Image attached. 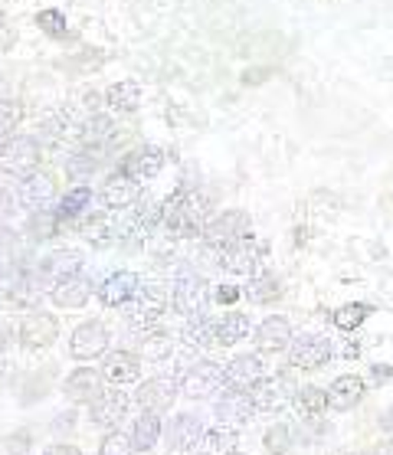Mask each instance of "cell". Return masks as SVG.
<instances>
[{
  "instance_id": "1",
  "label": "cell",
  "mask_w": 393,
  "mask_h": 455,
  "mask_svg": "<svg viewBox=\"0 0 393 455\" xmlns=\"http://www.w3.org/2000/svg\"><path fill=\"white\" fill-rule=\"evenodd\" d=\"M161 223L171 239H196L204 236V223H207V197L196 190H180L174 200H167L161 210Z\"/></svg>"
},
{
  "instance_id": "2",
  "label": "cell",
  "mask_w": 393,
  "mask_h": 455,
  "mask_svg": "<svg viewBox=\"0 0 393 455\" xmlns=\"http://www.w3.org/2000/svg\"><path fill=\"white\" fill-rule=\"evenodd\" d=\"M171 301H174V308L187 318H200V315H207V305H210V289H207V279L204 275H196L194 269H180L174 279V291H171Z\"/></svg>"
},
{
  "instance_id": "3",
  "label": "cell",
  "mask_w": 393,
  "mask_h": 455,
  "mask_svg": "<svg viewBox=\"0 0 393 455\" xmlns=\"http://www.w3.org/2000/svg\"><path fill=\"white\" fill-rule=\"evenodd\" d=\"M40 141L30 135H11L0 148V167L13 177H27L40 167Z\"/></svg>"
},
{
  "instance_id": "4",
  "label": "cell",
  "mask_w": 393,
  "mask_h": 455,
  "mask_svg": "<svg viewBox=\"0 0 393 455\" xmlns=\"http://www.w3.org/2000/svg\"><path fill=\"white\" fill-rule=\"evenodd\" d=\"M167 305H171L167 289H161V285H141L135 291V299L128 301V321L135 328H145L148 331L151 324H157V321L164 318Z\"/></svg>"
},
{
  "instance_id": "5",
  "label": "cell",
  "mask_w": 393,
  "mask_h": 455,
  "mask_svg": "<svg viewBox=\"0 0 393 455\" xmlns=\"http://www.w3.org/2000/svg\"><path fill=\"white\" fill-rule=\"evenodd\" d=\"M177 387L190 400H207V396L220 394V387H223V367L213 361H196L180 373Z\"/></svg>"
},
{
  "instance_id": "6",
  "label": "cell",
  "mask_w": 393,
  "mask_h": 455,
  "mask_svg": "<svg viewBox=\"0 0 393 455\" xmlns=\"http://www.w3.org/2000/svg\"><path fill=\"white\" fill-rule=\"evenodd\" d=\"M249 213L246 210H223L217 220H210L204 227V239H207L210 249H227L239 239L249 236Z\"/></svg>"
},
{
  "instance_id": "7",
  "label": "cell",
  "mask_w": 393,
  "mask_h": 455,
  "mask_svg": "<svg viewBox=\"0 0 393 455\" xmlns=\"http://www.w3.org/2000/svg\"><path fill=\"white\" fill-rule=\"evenodd\" d=\"M17 338H20V344L27 351H46V347H52L56 338H60V321H56V315H50V311L36 308L23 318Z\"/></svg>"
},
{
  "instance_id": "8",
  "label": "cell",
  "mask_w": 393,
  "mask_h": 455,
  "mask_svg": "<svg viewBox=\"0 0 393 455\" xmlns=\"http://www.w3.org/2000/svg\"><path fill=\"white\" fill-rule=\"evenodd\" d=\"M332 361V341L321 334H301L289 344V363L299 371H318Z\"/></svg>"
},
{
  "instance_id": "9",
  "label": "cell",
  "mask_w": 393,
  "mask_h": 455,
  "mask_svg": "<svg viewBox=\"0 0 393 455\" xmlns=\"http://www.w3.org/2000/svg\"><path fill=\"white\" fill-rule=\"evenodd\" d=\"M262 259H266V243H259L256 236H246L233 243V246L220 249V266L229 272H239V275L256 272Z\"/></svg>"
},
{
  "instance_id": "10",
  "label": "cell",
  "mask_w": 393,
  "mask_h": 455,
  "mask_svg": "<svg viewBox=\"0 0 393 455\" xmlns=\"http://www.w3.org/2000/svg\"><path fill=\"white\" fill-rule=\"evenodd\" d=\"M108 351V331L102 321H83L69 338V354L76 361H95Z\"/></svg>"
},
{
  "instance_id": "11",
  "label": "cell",
  "mask_w": 393,
  "mask_h": 455,
  "mask_svg": "<svg viewBox=\"0 0 393 455\" xmlns=\"http://www.w3.org/2000/svg\"><path fill=\"white\" fill-rule=\"evenodd\" d=\"M62 394L76 406H92L105 394V373H99L95 367H79L76 373H69Z\"/></svg>"
},
{
  "instance_id": "12",
  "label": "cell",
  "mask_w": 393,
  "mask_h": 455,
  "mask_svg": "<svg viewBox=\"0 0 393 455\" xmlns=\"http://www.w3.org/2000/svg\"><path fill=\"white\" fill-rule=\"evenodd\" d=\"M177 394H180V387H177V380H171V377H151V380H145L141 387H138V406L145 410V413H167L171 406H174Z\"/></svg>"
},
{
  "instance_id": "13",
  "label": "cell",
  "mask_w": 393,
  "mask_h": 455,
  "mask_svg": "<svg viewBox=\"0 0 393 455\" xmlns=\"http://www.w3.org/2000/svg\"><path fill=\"white\" fill-rule=\"evenodd\" d=\"M292 394H295V390H292V383L285 380V377H259V380L249 387V400H253V406L262 410V413L282 410V406L289 403Z\"/></svg>"
},
{
  "instance_id": "14",
  "label": "cell",
  "mask_w": 393,
  "mask_h": 455,
  "mask_svg": "<svg viewBox=\"0 0 393 455\" xmlns=\"http://www.w3.org/2000/svg\"><path fill=\"white\" fill-rule=\"evenodd\" d=\"M79 269H83V252H76V249H56V252H50V256L40 262L36 279H40V285L52 289L56 282L69 279V275H76Z\"/></svg>"
},
{
  "instance_id": "15",
  "label": "cell",
  "mask_w": 393,
  "mask_h": 455,
  "mask_svg": "<svg viewBox=\"0 0 393 455\" xmlns=\"http://www.w3.org/2000/svg\"><path fill=\"white\" fill-rule=\"evenodd\" d=\"M118 171L128 174V177H135L138 184H141V180H151V177H157L161 171H164V151H161L157 145L138 148V151H132V155L122 157Z\"/></svg>"
},
{
  "instance_id": "16",
  "label": "cell",
  "mask_w": 393,
  "mask_h": 455,
  "mask_svg": "<svg viewBox=\"0 0 393 455\" xmlns=\"http://www.w3.org/2000/svg\"><path fill=\"white\" fill-rule=\"evenodd\" d=\"M102 204L108 210H124L132 207V204H138V197H141V184H138L135 177L122 174V171H115V174L105 177L102 184Z\"/></svg>"
},
{
  "instance_id": "17",
  "label": "cell",
  "mask_w": 393,
  "mask_h": 455,
  "mask_svg": "<svg viewBox=\"0 0 393 455\" xmlns=\"http://www.w3.org/2000/svg\"><path fill=\"white\" fill-rule=\"evenodd\" d=\"M262 373H266V367H262V361H259L256 354H239V357H233V361L223 367V387L246 394Z\"/></svg>"
},
{
  "instance_id": "18",
  "label": "cell",
  "mask_w": 393,
  "mask_h": 455,
  "mask_svg": "<svg viewBox=\"0 0 393 455\" xmlns=\"http://www.w3.org/2000/svg\"><path fill=\"white\" fill-rule=\"evenodd\" d=\"M138 289H141V279H138L135 272L122 269L99 285V301L108 305V308H122V305H128V301L135 299Z\"/></svg>"
},
{
  "instance_id": "19",
  "label": "cell",
  "mask_w": 393,
  "mask_h": 455,
  "mask_svg": "<svg viewBox=\"0 0 393 455\" xmlns=\"http://www.w3.org/2000/svg\"><path fill=\"white\" fill-rule=\"evenodd\" d=\"M325 394H328V406H332V410L348 413V410H354V406L364 400L367 383H364V377H357V373H344V377H338Z\"/></svg>"
},
{
  "instance_id": "20",
  "label": "cell",
  "mask_w": 393,
  "mask_h": 455,
  "mask_svg": "<svg viewBox=\"0 0 393 455\" xmlns=\"http://www.w3.org/2000/svg\"><path fill=\"white\" fill-rule=\"evenodd\" d=\"M56 197V184H52V177L46 174H27L17 187V200H20L27 210H46L50 207V200Z\"/></svg>"
},
{
  "instance_id": "21",
  "label": "cell",
  "mask_w": 393,
  "mask_h": 455,
  "mask_svg": "<svg viewBox=\"0 0 393 455\" xmlns=\"http://www.w3.org/2000/svg\"><path fill=\"white\" fill-rule=\"evenodd\" d=\"M167 449H174V452H190L200 445V435H204V426L196 419L194 413H180L177 419H171L167 426Z\"/></svg>"
},
{
  "instance_id": "22",
  "label": "cell",
  "mask_w": 393,
  "mask_h": 455,
  "mask_svg": "<svg viewBox=\"0 0 393 455\" xmlns=\"http://www.w3.org/2000/svg\"><path fill=\"white\" fill-rule=\"evenodd\" d=\"M50 299H52V305H60V308H83L85 301L92 299V282L76 272V275L52 285Z\"/></svg>"
},
{
  "instance_id": "23",
  "label": "cell",
  "mask_w": 393,
  "mask_h": 455,
  "mask_svg": "<svg viewBox=\"0 0 393 455\" xmlns=\"http://www.w3.org/2000/svg\"><path fill=\"white\" fill-rule=\"evenodd\" d=\"M292 344V324L282 315H269L256 328V347L266 354H279Z\"/></svg>"
},
{
  "instance_id": "24",
  "label": "cell",
  "mask_w": 393,
  "mask_h": 455,
  "mask_svg": "<svg viewBox=\"0 0 393 455\" xmlns=\"http://www.w3.org/2000/svg\"><path fill=\"white\" fill-rule=\"evenodd\" d=\"M105 380H112L115 387H124V383H135L141 377V357L132 351H115L105 357Z\"/></svg>"
},
{
  "instance_id": "25",
  "label": "cell",
  "mask_w": 393,
  "mask_h": 455,
  "mask_svg": "<svg viewBox=\"0 0 393 455\" xmlns=\"http://www.w3.org/2000/svg\"><path fill=\"white\" fill-rule=\"evenodd\" d=\"M124 410H128V396H124L122 390H105V394L89 406V419H92L95 426H105V429H108V426H118Z\"/></svg>"
},
{
  "instance_id": "26",
  "label": "cell",
  "mask_w": 393,
  "mask_h": 455,
  "mask_svg": "<svg viewBox=\"0 0 393 455\" xmlns=\"http://www.w3.org/2000/svg\"><path fill=\"white\" fill-rule=\"evenodd\" d=\"M213 410H217V419H223V423H233V426L249 423V416L256 413V406H253L249 394H243V390H229V394H223Z\"/></svg>"
},
{
  "instance_id": "27",
  "label": "cell",
  "mask_w": 393,
  "mask_h": 455,
  "mask_svg": "<svg viewBox=\"0 0 393 455\" xmlns=\"http://www.w3.org/2000/svg\"><path fill=\"white\" fill-rule=\"evenodd\" d=\"M105 105L115 108V112H135L138 105H141V85L135 79H118L115 85H108Z\"/></svg>"
},
{
  "instance_id": "28",
  "label": "cell",
  "mask_w": 393,
  "mask_h": 455,
  "mask_svg": "<svg viewBox=\"0 0 393 455\" xmlns=\"http://www.w3.org/2000/svg\"><path fill=\"white\" fill-rule=\"evenodd\" d=\"M253 305H269V301H276L282 295V282L272 275V272H259V275H253L246 285V291H243Z\"/></svg>"
},
{
  "instance_id": "29",
  "label": "cell",
  "mask_w": 393,
  "mask_h": 455,
  "mask_svg": "<svg viewBox=\"0 0 393 455\" xmlns=\"http://www.w3.org/2000/svg\"><path fill=\"white\" fill-rule=\"evenodd\" d=\"M239 445V435L233 433V429H223V426H217V429H207V433L200 435V452L204 455H233Z\"/></svg>"
},
{
  "instance_id": "30",
  "label": "cell",
  "mask_w": 393,
  "mask_h": 455,
  "mask_svg": "<svg viewBox=\"0 0 393 455\" xmlns=\"http://www.w3.org/2000/svg\"><path fill=\"white\" fill-rule=\"evenodd\" d=\"M184 341L190 347H217V321L200 315V318H190L184 328Z\"/></svg>"
},
{
  "instance_id": "31",
  "label": "cell",
  "mask_w": 393,
  "mask_h": 455,
  "mask_svg": "<svg viewBox=\"0 0 393 455\" xmlns=\"http://www.w3.org/2000/svg\"><path fill=\"white\" fill-rule=\"evenodd\" d=\"M249 334V318L239 311H229L217 321V347H229V344L243 341Z\"/></svg>"
},
{
  "instance_id": "32",
  "label": "cell",
  "mask_w": 393,
  "mask_h": 455,
  "mask_svg": "<svg viewBox=\"0 0 393 455\" xmlns=\"http://www.w3.org/2000/svg\"><path fill=\"white\" fill-rule=\"evenodd\" d=\"M157 439H161V416L141 413V419H135V433H132L135 452H148V449H155Z\"/></svg>"
},
{
  "instance_id": "33",
  "label": "cell",
  "mask_w": 393,
  "mask_h": 455,
  "mask_svg": "<svg viewBox=\"0 0 393 455\" xmlns=\"http://www.w3.org/2000/svg\"><path fill=\"white\" fill-rule=\"evenodd\" d=\"M174 351V338L171 331H161V328H151V331L141 334V357L145 361H164Z\"/></svg>"
},
{
  "instance_id": "34",
  "label": "cell",
  "mask_w": 393,
  "mask_h": 455,
  "mask_svg": "<svg viewBox=\"0 0 393 455\" xmlns=\"http://www.w3.org/2000/svg\"><path fill=\"white\" fill-rule=\"evenodd\" d=\"M295 410L305 419H318L328 410V394L318 387H301V390H295Z\"/></svg>"
},
{
  "instance_id": "35",
  "label": "cell",
  "mask_w": 393,
  "mask_h": 455,
  "mask_svg": "<svg viewBox=\"0 0 393 455\" xmlns=\"http://www.w3.org/2000/svg\"><path fill=\"white\" fill-rule=\"evenodd\" d=\"M89 204H92V190L89 187H76V190H69L66 197L60 200V220H73V217H83L85 210H89Z\"/></svg>"
},
{
  "instance_id": "36",
  "label": "cell",
  "mask_w": 393,
  "mask_h": 455,
  "mask_svg": "<svg viewBox=\"0 0 393 455\" xmlns=\"http://www.w3.org/2000/svg\"><path fill=\"white\" fill-rule=\"evenodd\" d=\"M62 227V220L56 210H33V217H30V236L33 239H52L56 233H60Z\"/></svg>"
},
{
  "instance_id": "37",
  "label": "cell",
  "mask_w": 393,
  "mask_h": 455,
  "mask_svg": "<svg viewBox=\"0 0 393 455\" xmlns=\"http://www.w3.org/2000/svg\"><path fill=\"white\" fill-rule=\"evenodd\" d=\"M371 305H344V308H338L332 315L334 328H341V331H354L357 324H364L367 321V315H371Z\"/></svg>"
},
{
  "instance_id": "38",
  "label": "cell",
  "mask_w": 393,
  "mask_h": 455,
  "mask_svg": "<svg viewBox=\"0 0 393 455\" xmlns=\"http://www.w3.org/2000/svg\"><path fill=\"white\" fill-rule=\"evenodd\" d=\"M20 118H23L20 102H13V99H4V102H0V141H7V138L17 132Z\"/></svg>"
},
{
  "instance_id": "39",
  "label": "cell",
  "mask_w": 393,
  "mask_h": 455,
  "mask_svg": "<svg viewBox=\"0 0 393 455\" xmlns=\"http://www.w3.org/2000/svg\"><path fill=\"white\" fill-rule=\"evenodd\" d=\"M99 455H135V443H132V435L112 429L99 445Z\"/></svg>"
},
{
  "instance_id": "40",
  "label": "cell",
  "mask_w": 393,
  "mask_h": 455,
  "mask_svg": "<svg viewBox=\"0 0 393 455\" xmlns=\"http://www.w3.org/2000/svg\"><path fill=\"white\" fill-rule=\"evenodd\" d=\"M262 445H266V452L269 455H285L292 445V435H289V426H272L269 433H266V439H262Z\"/></svg>"
},
{
  "instance_id": "41",
  "label": "cell",
  "mask_w": 393,
  "mask_h": 455,
  "mask_svg": "<svg viewBox=\"0 0 393 455\" xmlns=\"http://www.w3.org/2000/svg\"><path fill=\"white\" fill-rule=\"evenodd\" d=\"M36 27H40L46 36H66V17L60 11H40L36 13Z\"/></svg>"
},
{
  "instance_id": "42",
  "label": "cell",
  "mask_w": 393,
  "mask_h": 455,
  "mask_svg": "<svg viewBox=\"0 0 393 455\" xmlns=\"http://www.w3.org/2000/svg\"><path fill=\"white\" fill-rule=\"evenodd\" d=\"M83 236L89 239V243H95V246H108L112 227H108L102 217H92V220H85V223H83Z\"/></svg>"
},
{
  "instance_id": "43",
  "label": "cell",
  "mask_w": 393,
  "mask_h": 455,
  "mask_svg": "<svg viewBox=\"0 0 393 455\" xmlns=\"http://www.w3.org/2000/svg\"><path fill=\"white\" fill-rule=\"evenodd\" d=\"M112 138V122L108 118H92V124L85 128V145H102Z\"/></svg>"
},
{
  "instance_id": "44",
  "label": "cell",
  "mask_w": 393,
  "mask_h": 455,
  "mask_svg": "<svg viewBox=\"0 0 393 455\" xmlns=\"http://www.w3.org/2000/svg\"><path fill=\"white\" fill-rule=\"evenodd\" d=\"M11 217H13V197H11V190L0 187V223H7Z\"/></svg>"
},
{
  "instance_id": "45",
  "label": "cell",
  "mask_w": 393,
  "mask_h": 455,
  "mask_svg": "<svg viewBox=\"0 0 393 455\" xmlns=\"http://www.w3.org/2000/svg\"><path fill=\"white\" fill-rule=\"evenodd\" d=\"M27 443H30V433H17L7 439V449L11 452H27Z\"/></svg>"
},
{
  "instance_id": "46",
  "label": "cell",
  "mask_w": 393,
  "mask_h": 455,
  "mask_svg": "<svg viewBox=\"0 0 393 455\" xmlns=\"http://www.w3.org/2000/svg\"><path fill=\"white\" fill-rule=\"evenodd\" d=\"M43 455H83L79 452V445H69V443H56V445H50Z\"/></svg>"
},
{
  "instance_id": "47",
  "label": "cell",
  "mask_w": 393,
  "mask_h": 455,
  "mask_svg": "<svg viewBox=\"0 0 393 455\" xmlns=\"http://www.w3.org/2000/svg\"><path fill=\"white\" fill-rule=\"evenodd\" d=\"M239 295H243V291H239L237 285H223V289L217 291V301H223V305H233Z\"/></svg>"
},
{
  "instance_id": "48",
  "label": "cell",
  "mask_w": 393,
  "mask_h": 455,
  "mask_svg": "<svg viewBox=\"0 0 393 455\" xmlns=\"http://www.w3.org/2000/svg\"><path fill=\"white\" fill-rule=\"evenodd\" d=\"M11 341H13V331L7 328V324H0V351H7Z\"/></svg>"
},
{
  "instance_id": "49",
  "label": "cell",
  "mask_w": 393,
  "mask_h": 455,
  "mask_svg": "<svg viewBox=\"0 0 393 455\" xmlns=\"http://www.w3.org/2000/svg\"><path fill=\"white\" fill-rule=\"evenodd\" d=\"M381 426H383V429H390V433H393V410H390V413H383Z\"/></svg>"
},
{
  "instance_id": "50",
  "label": "cell",
  "mask_w": 393,
  "mask_h": 455,
  "mask_svg": "<svg viewBox=\"0 0 393 455\" xmlns=\"http://www.w3.org/2000/svg\"><path fill=\"white\" fill-rule=\"evenodd\" d=\"M0 27H4V11H0Z\"/></svg>"
},
{
  "instance_id": "51",
  "label": "cell",
  "mask_w": 393,
  "mask_h": 455,
  "mask_svg": "<svg viewBox=\"0 0 393 455\" xmlns=\"http://www.w3.org/2000/svg\"><path fill=\"white\" fill-rule=\"evenodd\" d=\"M0 279H4V266H0Z\"/></svg>"
},
{
  "instance_id": "52",
  "label": "cell",
  "mask_w": 393,
  "mask_h": 455,
  "mask_svg": "<svg viewBox=\"0 0 393 455\" xmlns=\"http://www.w3.org/2000/svg\"><path fill=\"white\" fill-rule=\"evenodd\" d=\"M334 455H351V452H334Z\"/></svg>"
},
{
  "instance_id": "53",
  "label": "cell",
  "mask_w": 393,
  "mask_h": 455,
  "mask_svg": "<svg viewBox=\"0 0 393 455\" xmlns=\"http://www.w3.org/2000/svg\"><path fill=\"white\" fill-rule=\"evenodd\" d=\"M233 455H239V452H233Z\"/></svg>"
}]
</instances>
